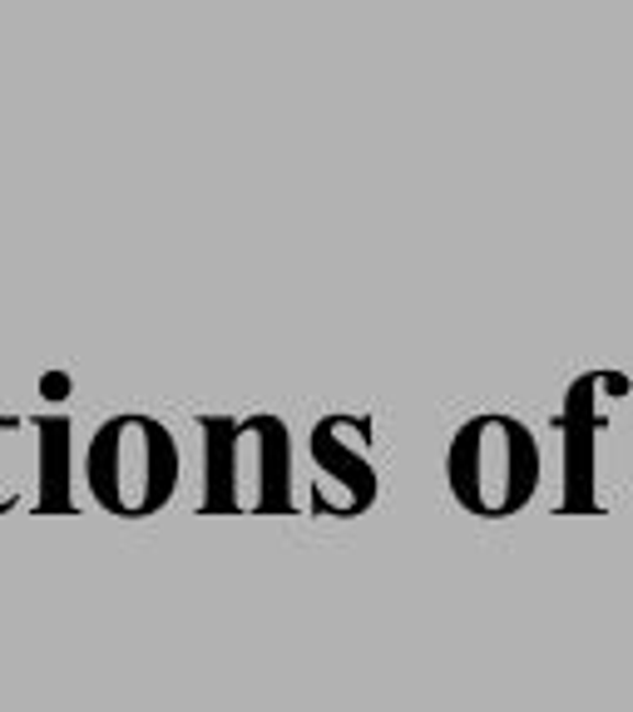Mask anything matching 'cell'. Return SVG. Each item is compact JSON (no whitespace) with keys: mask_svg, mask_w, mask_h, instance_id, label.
I'll return each instance as SVG.
<instances>
[{"mask_svg":"<svg viewBox=\"0 0 633 712\" xmlns=\"http://www.w3.org/2000/svg\"><path fill=\"white\" fill-rule=\"evenodd\" d=\"M451 494L480 520H504L524 510L540 485V445L514 415H475L455 431L445 455Z\"/></svg>","mask_w":633,"mask_h":712,"instance_id":"cell-1","label":"cell"},{"mask_svg":"<svg viewBox=\"0 0 633 712\" xmlns=\"http://www.w3.org/2000/svg\"><path fill=\"white\" fill-rule=\"evenodd\" d=\"M85 480L89 494L109 514L144 520L174 500L178 485V445L168 425L154 415H114L95 431L85 455Z\"/></svg>","mask_w":633,"mask_h":712,"instance_id":"cell-2","label":"cell"},{"mask_svg":"<svg viewBox=\"0 0 633 712\" xmlns=\"http://www.w3.org/2000/svg\"><path fill=\"white\" fill-rule=\"evenodd\" d=\"M208 490L203 504L213 514H282L287 510V425L277 415H208Z\"/></svg>","mask_w":633,"mask_h":712,"instance_id":"cell-3","label":"cell"},{"mask_svg":"<svg viewBox=\"0 0 633 712\" xmlns=\"http://www.w3.org/2000/svg\"><path fill=\"white\" fill-rule=\"evenodd\" d=\"M312 455H316V465H322V475H326V480L312 490L316 510L356 514V510H366V504L376 500V470H371V460L356 450V441L336 435V415L312 431Z\"/></svg>","mask_w":633,"mask_h":712,"instance_id":"cell-4","label":"cell"}]
</instances>
